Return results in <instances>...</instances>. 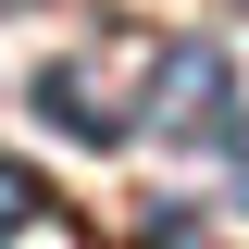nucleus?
Masks as SVG:
<instances>
[{
	"mask_svg": "<svg viewBox=\"0 0 249 249\" xmlns=\"http://www.w3.org/2000/svg\"><path fill=\"white\" fill-rule=\"evenodd\" d=\"M0 13H13V0H0Z\"/></svg>",
	"mask_w": 249,
	"mask_h": 249,
	"instance_id": "obj_6",
	"label": "nucleus"
},
{
	"mask_svg": "<svg viewBox=\"0 0 249 249\" xmlns=\"http://www.w3.org/2000/svg\"><path fill=\"white\" fill-rule=\"evenodd\" d=\"M150 124H162V137H212V124H224V50L175 37L162 75H150Z\"/></svg>",
	"mask_w": 249,
	"mask_h": 249,
	"instance_id": "obj_2",
	"label": "nucleus"
},
{
	"mask_svg": "<svg viewBox=\"0 0 249 249\" xmlns=\"http://www.w3.org/2000/svg\"><path fill=\"white\" fill-rule=\"evenodd\" d=\"M162 50H175V37L124 25L112 50H75V62H50V75H37V112H50L75 150H124V137L150 124V112H137V75H162Z\"/></svg>",
	"mask_w": 249,
	"mask_h": 249,
	"instance_id": "obj_1",
	"label": "nucleus"
},
{
	"mask_svg": "<svg viewBox=\"0 0 249 249\" xmlns=\"http://www.w3.org/2000/svg\"><path fill=\"white\" fill-rule=\"evenodd\" d=\"M150 249H212V237H199L187 212H150Z\"/></svg>",
	"mask_w": 249,
	"mask_h": 249,
	"instance_id": "obj_4",
	"label": "nucleus"
},
{
	"mask_svg": "<svg viewBox=\"0 0 249 249\" xmlns=\"http://www.w3.org/2000/svg\"><path fill=\"white\" fill-rule=\"evenodd\" d=\"M37 212H50V187H37V175H25V162H0V237H25V224H37Z\"/></svg>",
	"mask_w": 249,
	"mask_h": 249,
	"instance_id": "obj_3",
	"label": "nucleus"
},
{
	"mask_svg": "<svg viewBox=\"0 0 249 249\" xmlns=\"http://www.w3.org/2000/svg\"><path fill=\"white\" fill-rule=\"evenodd\" d=\"M237 199H249V137H237Z\"/></svg>",
	"mask_w": 249,
	"mask_h": 249,
	"instance_id": "obj_5",
	"label": "nucleus"
},
{
	"mask_svg": "<svg viewBox=\"0 0 249 249\" xmlns=\"http://www.w3.org/2000/svg\"><path fill=\"white\" fill-rule=\"evenodd\" d=\"M237 13H249V0H237Z\"/></svg>",
	"mask_w": 249,
	"mask_h": 249,
	"instance_id": "obj_7",
	"label": "nucleus"
}]
</instances>
